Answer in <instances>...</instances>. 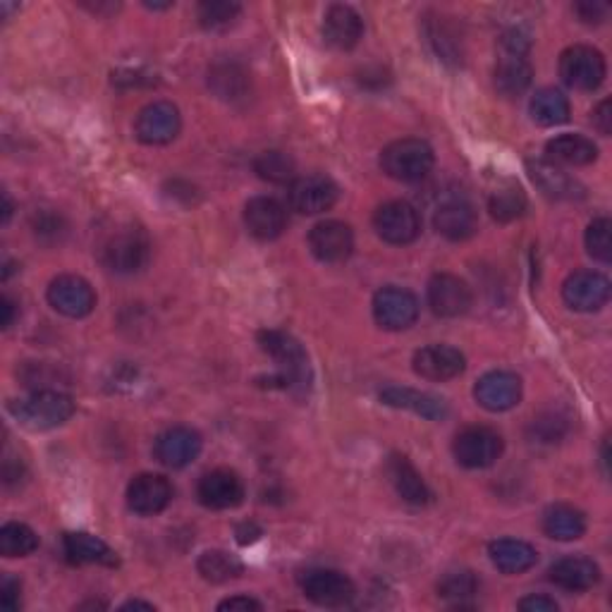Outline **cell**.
I'll return each mask as SVG.
<instances>
[{"label":"cell","instance_id":"20","mask_svg":"<svg viewBox=\"0 0 612 612\" xmlns=\"http://www.w3.org/2000/svg\"><path fill=\"white\" fill-rule=\"evenodd\" d=\"M173 500V484L163 474H139L127 486L129 510L141 517L161 514Z\"/></svg>","mask_w":612,"mask_h":612},{"label":"cell","instance_id":"13","mask_svg":"<svg viewBox=\"0 0 612 612\" xmlns=\"http://www.w3.org/2000/svg\"><path fill=\"white\" fill-rule=\"evenodd\" d=\"M610 280L598 270H576L562 285V299L574 311H600L610 299Z\"/></svg>","mask_w":612,"mask_h":612},{"label":"cell","instance_id":"34","mask_svg":"<svg viewBox=\"0 0 612 612\" xmlns=\"http://www.w3.org/2000/svg\"><path fill=\"white\" fill-rule=\"evenodd\" d=\"M544 532L556 540H576L586 534V517L572 505H550L544 512Z\"/></svg>","mask_w":612,"mask_h":612},{"label":"cell","instance_id":"53","mask_svg":"<svg viewBox=\"0 0 612 612\" xmlns=\"http://www.w3.org/2000/svg\"><path fill=\"white\" fill-rule=\"evenodd\" d=\"M603 464H605V472H608V441L603 443Z\"/></svg>","mask_w":612,"mask_h":612},{"label":"cell","instance_id":"45","mask_svg":"<svg viewBox=\"0 0 612 612\" xmlns=\"http://www.w3.org/2000/svg\"><path fill=\"white\" fill-rule=\"evenodd\" d=\"M20 591H22V586H20L15 576L5 574L3 582H0V605H3L8 612L20 610V605H22Z\"/></svg>","mask_w":612,"mask_h":612},{"label":"cell","instance_id":"1","mask_svg":"<svg viewBox=\"0 0 612 612\" xmlns=\"http://www.w3.org/2000/svg\"><path fill=\"white\" fill-rule=\"evenodd\" d=\"M258 345L278 367V371L266 379L268 387H280V391L294 395H306L311 391V364L297 340L282 331H262Z\"/></svg>","mask_w":612,"mask_h":612},{"label":"cell","instance_id":"31","mask_svg":"<svg viewBox=\"0 0 612 612\" xmlns=\"http://www.w3.org/2000/svg\"><path fill=\"white\" fill-rule=\"evenodd\" d=\"M546 156L556 166H588L598 158V146L584 135H560L546 144Z\"/></svg>","mask_w":612,"mask_h":612},{"label":"cell","instance_id":"25","mask_svg":"<svg viewBox=\"0 0 612 612\" xmlns=\"http://www.w3.org/2000/svg\"><path fill=\"white\" fill-rule=\"evenodd\" d=\"M385 474L391 479V484L399 498L409 505H429L431 490L426 486V481L417 472V467L409 462V457L405 455H391L385 462Z\"/></svg>","mask_w":612,"mask_h":612},{"label":"cell","instance_id":"11","mask_svg":"<svg viewBox=\"0 0 612 612\" xmlns=\"http://www.w3.org/2000/svg\"><path fill=\"white\" fill-rule=\"evenodd\" d=\"M290 206L302 216H319L331 211L337 202L340 190L337 184L328 178V175H302L294 178L290 184Z\"/></svg>","mask_w":612,"mask_h":612},{"label":"cell","instance_id":"35","mask_svg":"<svg viewBox=\"0 0 612 612\" xmlns=\"http://www.w3.org/2000/svg\"><path fill=\"white\" fill-rule=\"evenodd\" d=\"M532 111L534 123H538L540 127H558L562 123L570 120V101L564 97L562 91L558 89H538L532 99Z\"/></svg>","mask_w":612,"mask_h":612},{"label":"cell","instance_id":"21","mask_svg":"<svg viewBox=\"0 0 612 612\" xmlns=\"http://www.w3.org/2000/svg\"><path fill=\"white\" fill-rule=\"evenodd\" d=\"M411 364H415V371L417 375H421V379L438 381V383L452 381L457 375H462L467 369V359L462 352L450 345L421 347L415 359H411Z\"/></svg>","mask_w":612,"mask_h":612},{"label":"cell","instance_id":"12","mask_svg":"<svg viewBox=\"0 0 612 612\" xmlns=\"http://www.w3.org/2000/svg\"><path fill=\"white\" fill-rule=\"evenodd\" d=\"M46 299L67 319H85L97 306V292L81 276H58L46 290Z\"/></svg>","mask_w":612,"mask_h":612},{"label":"cell","instance_id":"44","mask_svg":"<svg viewBox=\"0 0 612 612\" xmlns=\"http://www.w3.org/2000/svg\"><path fill=\"white\" fill-rule=\"evenodd\" d=\"M574 13L579 15V20L586 22V25H600V22H605L610 8L600 3V0H584V3L574 5Z\"/></svg>","mask_w":612,"mask_h":612},{"label":"cell","instance_id":"48","mask_svg":"<svg viewBox=\"0 0 612 612\" xmlns=\"http://www.w3.org/2000/svg\"><path fill=\"white\" fill-rule=\"evenodd\" d=\"M218 610L220 612H226V610H230V612H234V610L250 612V610H264V605L258 603V600L252 598V596H232L228 600H222V603H218Z\"/></svg>","mask_w":612,"mask_h":612},{"label":"cell","instance_id":"23","mask_svg":"<svg viewBox=\"0 0 612 612\" xmlns=\"http://www.w3.org/2000/svg\"><path fill=\"white\" fill-rule=\"evenodd\" d=\"M364 37V20L352 5H331L323 15V39L335 51H352Z\"/></svg>","mask_w":612,"mask_h":612},{"label":"cell","instance_id":"24","mask_svg":"<svg viewBox=\"0 0 612 612\" xmlns=\"http://www.w3.org/2000/svg\"><path fill=\"white\" fill-rule=\"evenodd\" d=\"M381 403L387 407H395V409H407L411 411V415L423 417L429 421H443L447 415H450L445 399L435 397L431 393L415 391V387H399V385L385 387V391L381 393Z\"/></svg>","mask_w":612,"mask_h":612},{"label":"cell","instance_id":"17","mask_svg":"<svg viewBox=\"0 0 612 612\" xmlns=\"http://www.w3.org/2000/svg\"><path fill=\"white\" fill-rule=\"evenodd\" d=\"M476 403L500 415V411H510L522 403V379L512 371H490L481 375L474 387Z\"/></svg>","mask_w":612,"mask_h":612},{"label":"cell","instance_id":"29","mask_svg":"<svg viewBox=\"0 0 612 612\" xmlns=\"http://www.w3.org/2000/svg\"><path fill=\"white\" fill-rule=\"evenodd\" d=\"M63 550L67 560L73 564H101V568H117V552L101 540L99 536H91L85 532L65 534Z\"/></svg>","mask_w":612,"mask_h":612},{"label":"cell","instance_id":"18","mask_svg":"<svg viewBox=\"0 0 612 612\" xmlns=\"http://www.w3.org/2000/svg\"><path fill=\"white\" fill-rule=\"evenodd\" d=\"M196 498L208 510H232L244 500V481L232 469H214L199 479Z\"/></svg>","mask_w":612,"mask_h":612},{"label":"cell","instance_id":"15","mask_svg":"<svg viewBox=\"0 0 612 612\" xmlns=\"http://www.w3.org/2000/svg\"><path fill=\"white\" fill-rule=\"evenodd\" d=\"M309 250L321 264H343L355 252V232L343 220L316 222L309 232Z\"/></svg>","mask_w":612,"mask_h":612},{"label":"cell","instance_id":"43","mask_svg":"<svg viewBox=\"0 0 612 612\" xmlns=\"http://www.w3.org/2000/svg\"><path fill=\"white\" fill-rule=\"evenodd\" d=\"M564 435V421L556 415H548V417H538L532 421V426H528V438L532 443H558Z\"/></svg>","mask_w":612,"mask_h":612},{"label":"cell","instance_id":"14","mask_svg":"<svg viewBox=\"0 0 612 612\" xmlns=\"http://www.w3.org/2000/svg\"><path fill=\"white\" fill-rule=\"evenodd\" d=\"M429 306L435 316L441 319H459L469 309H472V288L467 285L462 278L452 273H438L433 276L426 290Z\"/></svg>","mask_w":612,"mask_h":612},{"label":"cell","instance_id":"32","mask_svg":"<svg viewBox=\"0 0 612 612\" xmlns=\"http://www.w3.org/2000/svg\"><path fill=\"white\" fill-rule=\"evenodd\" d=\"M532 77L534 69L528 65L526 55L502 51V58L496 65V89L502 93V97L508 99L522 97V93L532 87Z\"/></svg>","mask_w":612,"mask_h":612},{"label":"cell","instance_id":"36","mask_svg":"<svg viewBox=\"0 0 612 612\" xmlns=\"http://www.w3.org/2000/svg\"><path fill=\"white\" fill-rule=\"evenodd\" d=\"M196 570L202 574V579L208 584H226L238 579L244 572V564L240 558L230 556L226 550H206L196 562Z\"/></svg>","mask_w":612,"mask_h":612},{"label":"cell","instance_id":"52","mask_svg":"<svg viewBox=\"0 0 612 612\" xmlns=\"http://www.w3.org/2000/svg\"><path fill=\"white\" fill-rule=\"evenodd\" d=\"M120 610H149L151 612V610H156V605L144 603V600H127Z\"/></svg>","mask_w":612,"mask_h":612},{"label":"cell","instance_id":"19","mask_svg":"<svg viewBox=\"0 0 612 612\" xmlns=\"http://www.w3.org/2000/svg\"><path fill=\"white\" fill-rule=\"evenodd\" d=\"M202 435L190 426H173L163 431L156 445H153V455L158 462L168 469H184L190 467L194 459L202 455Z\"/></svg>","mask_w":612,"mask_h":612},{"label":"cell","instance_id":"4","mask_svg":"<svg viewBox=\"0 0 612 612\" xmlns=\"http://www.w3.org/2000/svg\"><path fill=\"white\" fill-rule=\"evenodd\" d=\"M151 244L144 230L139 228H120L115 230L101 246L103 266L120 276L139 273L149 264Z\"/></svg>","mask_w":612,"mask_h":612},{"label":"cell","instance_id":"30","mask_svg":"<svg viewBox=\"0 0 612 612\" xmlns=\"http://www.w3.org/2000/svg\"><path fill=\"white\" fill-rule=\"evenodd\" d=\"M490 562L502 574H524L532 568H536L538 552L532 544L520 538H498L488 546Z\"/></svg>","mask_w":612,"mask_h":612},{"label":"cell","instance_id":"49","mask_svg":"<svg viewBox=\"0 0 612 612\" xmlns=\"http://www.w3.org/2000/svg\"><path fill=\"white\" fill-rule=\"evenodd\" d=\"M63 226H61V216H37L34 218V232L43 238V234H53V240H58V234H61Z\"/></svg>","mask_w":612,"mask_h":612},{"label":"cell","instance_id":"3","mask_svg":"<svg viewBox=\"0 0 612 612\" xmlns=\"http://www.w3.org/2000/svg\"><path fill=\"white\" fill-rule=\"evenodd\" d=\"M435 153L423 139H397L381 153V168L397 182H419L433 170Z\"/></svg>","mask_w":612,"mask_h":612},{"label":"cell","instance_id":"37","mask_svg":"<svg viewBox=\"0 0 612 612\" xmlns=\"http://www.w3.org/2000/svg\"><path fill=\"white\" fill-rule=\"evenodd\" d=\"M479 594V579L472 570L447 572L438 584V596L455 608H469Z\"/></svg>","mask_w":612,"mask_h":612},{"label":"cell","instance_id":"28","mask_svg":"<svg viewBox=\"0 0 612 612\" xmlns=\"http://www.w3.org/2000/svg\"><path fill=\"white\" fill-rule=\"evenodd\" d=\"M423 34L431 43L435 55L441 58L447 65H462L464 61V49H462V37H459L457 27L445 15H426L423 17Z\"/></svg>","mask_w":612,"mask_h":612},{"label":"cell","instance_id":"51","mask_svg":"<svg viewBox=\"0 0 612 612\" xmlns=\"http://www.w3.org/2000/svg\"><path fill=\"white\" fill-rule=\"evenodd\" d=\"M0 304H3V306H0V309H3V328H10L15 323V302L10 297H3V299H0Z\"/></svg>","mask_w":612,"mask_h":612},{"label":"cell","instance_id":"7","mask_svg":"<svg viewBox=\"0 0 612 612\" xmlns=\"http://www.w3.org/2000/svg\"><path fill=\"white\" fill-rule=\"evenodd\" d=\"M302 594L321 608H345L357 596V586L337 570H306L299 574Z\"/></svg>","mask_w":612,"mask_h":612},{"label":"cell","instance_id":"27","mask_svg":"<svg viewBox=\"0 0 612 612\" xmlns=\"http://www.w3.org/2000/svg\"><path fill=\"white\" fill-rule=\"evenodd\" d=\"M526 170L532 175V180L538 190L548 199H556V202H570V199L584 194L582 184L576 182L570 173H564L560 166H556V163L528 161Z\"/></svg>","mask_w":612,"mask_h":612},{"label":"cell","instance_id":"8","mask_svg":"<svg viewBox=\"0 0 612 612\" xmlns=\"http://www.w3.org/2000/svg\"><path fill=\"white\" fill-rule=\"evenodd\" d=\"M182 115L170 101H153L139 111L135 120V135L141 144L163 146L180 135Z\"/></svg>","mask_w":612,"mask_h":612},{"label":"cell","instance_id":"5","mask_svg":"<svg viewBox=\"0 0 612 612\" xmlns=\"http://www.w3.org/2000/svg\"><path fill=\"white\" fill-rule=\"evenodd\" d=\"M605 75V58L591 46H570L560 55V77L570 89L594 91L603 85Z\"/></svg>","mask_w":612,"mask_h":612},{"label":"cell","instance_id":"10","mask_svg":"<svg viewBox=\"0 0 612 612\" xmlns=\"http://www.w3.org/2000/svg\"><path fill=\"white\" fill-rule=\"evenodd\" d=\"M373 319L383 331H407L419 319V302L409 290L387 285L375 292Z\"/></svg>","mask_w":612,"mask_h":612},{"label":"cell","instance_id":"39","mask_svg":"<svg viewBox=\"0 0 612 612\" xmlns=\"http://www.w3.org/2000/svg\"><path fill=\"white\" fill-rule=\"evenodd\" d=\"M39 548V536L31 526L22 522H8L0 528V556L27 558Z\"/></svg>","mask_w":612,"mask_h":612},{"label":"cell","instance_id":"50","mask_svg":"<svg viewBox=\"0 0 612 612\" xmlns=\"http://www.w3.org/2000/svg\"><path fill=\"white\" fill-rule=\"evenodd\" d=\"M234 536H238L240 546H252V544H256L258 538L264 536V532H262V526H258V524L244 522V524L238 526V532H234Z\"/></svg>","mask_w":612,"mask_h":612},{"label":"cell","instance_id":"47","mask_svg":"<svg viewBox=\"0 0 612 612\" xmlns=\"http://www.w3.org/2000/svg\"><path fill=\"white\" fill-rule=\"evenodd\" d=\"M522 612H558V603L548 596H526L517 603Z\"/></svg>","mask_w":612,"mask_h":612},{"label":"cell","instance_id":"6","mask_svg":"<svg viewBox=\"0 0 612 612\" xmlns=\"http://www.w3.org/2000/svg\"><path fill=\"white\" fill-rule=\"evenodd\" d=\"M505 450L502 435L490 426H467L455 435V459L467 469H486L500 459Z\"/></svg>","mask_w":612,"mask_h":612},{"label":"cell","instance_id":"41","mask_svg":"<svg viewBox=\"0 0 612 612\" xmlns=\"http://www.w3.org/2000/svg\"><path fill=\"white\" fill-rule=\"evenodd\" d=\"M242 15V5L228 3V0H206L196 8L199 25L206 31H226Z\"/></svg>","mask_w":612,"mask_h":612},{"label":"cell","instance_id":"33","mask_svg":"<svg viewBox=\"0 0 612 612\" xmlns=\"http://www.w3.org/2000/svg\"><path fill=\"white\" fill-rule=\"evenodd\" d=\"M208 87L218 99L238 103L250 97L252 79L238 63H216L208 69Z\"/></svg>","mask_w":612,"mask_h":612},{"label":"cell","instance_id":"42","mask_svg":"<svg viewBox=\"0 0 612 612\" xmlns=\"http://www.w3.org/2000/svg\"><path fill=\"white\" fill-rule=\"evenodd\" d=\"M586 250L596 262L610 264L612 262V222L610 218H594L588 222L586 234H584Z\"/></svg>","mask_w":612,"mask_h":612},{"label":"cell","instance_id":"38","mask_svg":"<svg viewBox=\"0 0 612 612\" xmlns=\"http://www.w3.org/2000/svg\"><path fill=\"white\" fill-rule=\"evenodd\" d=\"M254 170L262 180L273 184H292L297 178V163L285 151H264L254 161Z\"/></svg>","mask_w":612,"mask_h":612},{"label":"cell","instance_id":"22","mask_svg":"<svg viewBox=\"0 0 612 612\" xmlns=\"http://www.w3.org/2000/svg\"><path fill=\"white\" fill-rule=\"evenodd\" d=\"M244 226L256 240H278L288 228V211L273 196H256L244 206Z\"/></svg>","mask_w":612,"mask_h":612},{"label":"cell","instance_id":"46","mask_svg":"<svg viewBox=\"0 0 612 612\" xmlns=\"http://www.w3.org/2000/svg\"><path fill=\"white\" fill-rule=\"evenodd\" d=\"M591 120H594V127L598 129L600 135L610 137V132H612V103H610V99L600 101V103L596 105Z\"/></svg>","mask_w":612,"mask_h":612},{"label":"cell","instance_id":"9","mask_svg":"<svg viewBox=\"0 0 612 612\" xmlns=\"http://www.w3.org/2000/svg\"><path fill=\"white\" fill-rule=\"evenodd\" d=\"M373 230L387 244H411L421 234V216L409 202H387L375 208Z\"/></svg>","mask_w":612,"mask_h":612},{"label":"cell","instance_id":"26","mask_svg":"<svg viewBox=\"0 0 612 612\" xmlns=\"http://www.w3.org/2000/svg\"><path fill=\"white\" fill-rule=\"evenodd\" d=\"M548 579L556 586L564 588V591L582 594L600 582V568L591 558L570 556L552 564L548 570Z\"/></svg>","mask_w":612,"mask_h":612},{"label":"cell","instance_id":"2","mask_svg":"<svg viewBox=\"0 0 612 612\" xmlns=\"http://www.w3.org/2000/svg\"><path fill=\"white\" fill-rule=\"evenodd\" d=\"M8 409L25 429L51 431L63 426V423L75 415V399L61 391L43 387V391H37L22 399H13Z\"/></svg>","mask_w":612,"mask_h":612},{"label":"cell","instance_id":"40","mask_svg":"<svg viewBox=\"0 0 612 612\" xmlns=\"http://www.w3.org/2000/svg\"><path fill=\"white\" fill-rule=\"evenodd\" d=\"M526 206H528L526 194L522 192V187L514 182L500 187V190L493 192L488 199L490 216L498 222H512L517 218H522Z\"/></svg>","mask_w":612,"mask_h":612},{"label":"cell","instance_id":"16","mask_svg":"<svg viewBox=\"0 0 612 612\" xmlns=\"http://www.w3.org/2000/svg\"><path fill=\"white\" fill-rule=\"evenodd\" d=\"M433 226L443 234V238L452 240V242L469 240L479 230L476 208L464 196H457V194L445 196L441 199V204L435 206Z\"/></svg>","mask_w":612,"mask_h":612}]
</instances>
